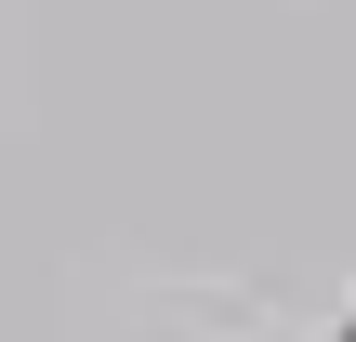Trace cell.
<instances>
[{
	"label": "cell",
	"mask_w": 356,
	"mask_h": 342,
	"mask_svg": "<svg viewBox=\"0 0 356 342\" xmlns=\"http://www.w3.org/2000/svg\"><path fill=\"white\" fill-rule=\"evenodd\" d=\"M343 342H356V330H343Z\"/></svg>",
	"instance_id": "obj_1"
}]
</instances>
